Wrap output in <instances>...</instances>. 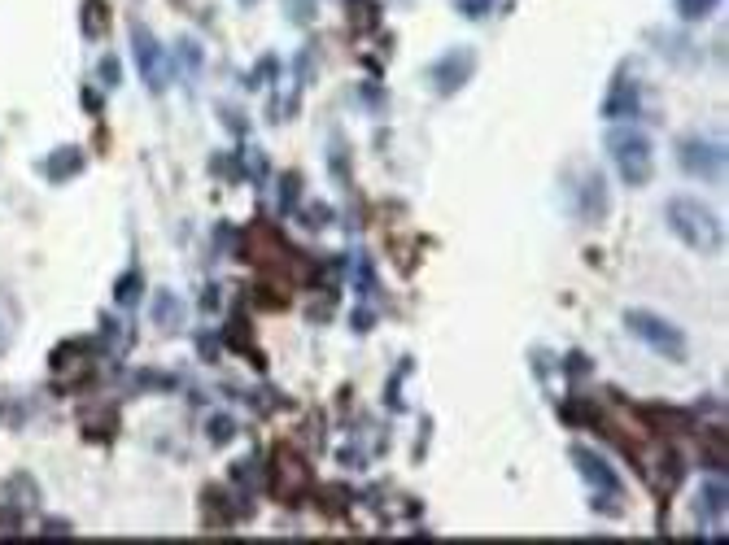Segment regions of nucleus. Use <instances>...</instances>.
I'll return each instance as SVG.
<instances>
[{
  "label": "nucleus",
  "instance_id": "f257e3e1",
  "mask_svg": "<svg viewBox=\"0 0 729 545\" xmlns=\"http://www.w3.org/2000/svg\"><path fill=\"white\" fill-rule=\"evenodd\" d=\"M664 223L686 249L695 253H716L725 245V227L712 214V205H703L699 197H668L664 205Z\"/></svg>",
  "mask_w": 729,
  "mask_h": 545
},
{
  "label": "nucleus",
  "instance_id": "f03ea898",
  "mask_svg": "<svg viewBox=\"0 0 729 545\" xmlns=\"http://www.w3.org/2000/svg\"><path fill=\"white\" fill-rule=\"evenodd\" d=\"M607 153H612L616 171L629 188H642L655 175V144H651V136H642L638 127H612L607 131Z\"/></svg>",
  "mask_w": 729,
  "mask_h": 545
},
{
  "label": "nucleus",
  "instance_id": "7ed1b4c3",
  "mask_svg": "<svg viewBox=\"0 0 729 545\" xmlns=\"http://www.w3.org/2000/svg\"><path fill=\"white\" fill-rule=\"evenodd\" d=\"M625 327L633 341H642L651 354H660L668 362H686V332L677 323H668L664 314H651V310H629L625 314Z\"/></svg>",
  "mask_w": 729,
  "mask_h": 545
},
{
  "label": "nucleus",
  "instance_id": "20e7f679",
  "mask_svg": "<svg viewBox=\"0 0 729 545\" xmlns=\"http://www.w3.org/2000/svg\"><path fill=\"white\" fill-rule=\"evenodd\" d=\"M677 166L695 179H725V144L712 136L677 140Z\"/></svg>",
  "mask_w": 729,
  "mask_h": 545
},
{
  "label": "nucleus",
  "instance_id": "39448f33",
  "mask_svg": "<svg viewBox=\"0 0 729 545\" xmlns=\"http://www.w3.org/2000/svg\"><path fill=\"white\" fill-rule=\"evenodd\" d=\"M131 53H136L140 79H145V88H149V92H166V88H171L175 66H171V57H166V48H162L158 40H153V35H149L145 27L131 31Z\"/></svg>",
  "mask_w": 729,
  "mask_h": 545
},
{
  "label": "nucleus",
  "instance_id": "423d86ee",
  "mask_svg": "<svg viewBox=\"0 0 729 545\" xmlns=\"http://www.w3.org/2000/svg\"><path fill=\"white\" fill-rule=\"evenodd\" d=\"M476 75V53L472 48H450V53H441L433 66H428V83H433L437 96H454L463 92Z\"/></svg>",
  "mask_w": 729,
  "mask_h": 545
},
{
  "label": "nucleus",
  "instance_id": "0eeeda50",
  "mask_svg": "<svg viewBox=\"0 0 729 545\" xmlns=\"http://www.w3.org/2000/svg\"><path fill=\"white\" fill-rule=\"evenodd\" d=\"M572 467L581 471V480L590 484L599 498H607V502H620V493H625V480H620V471L607 463L603 454H594V450H572Z\"/></svg>",
  "mask_w": 729,
  "mask_h": 545
},
{
  "label": "nucleus",
  "instance_id": "6e6552de",
  "mask_svg": "<svg viewBox=\"0 0 729 545\" xmlns=\"http://www.w3.org/2000/svg\"><path fill=\"white\" fill-rule=\"evenodd\" d=\"M568 192H572V214L585 218V223H599L603 210H607V184H603V175L599 171H585V175L572 179Z\"/></svg>",
  "mask_w": 729,
  "mask_h": 545
},
{
  "label": "nucleus",
  "instance_id": "1a4fd4ad",
  "mask_svg": "<svg viewBox=\"0 0 729 545\" xmlns=\"http://www.w3.org/2000/svg\"><path fill=\"white\" fill-rule=\"evenodd\" d=\"M603 114L607 118H638L642 114V83L633 79V70H620L612 92H607L603 101Z\"/></svg>",
  "mask_w": 729,
  "mask_h": 545
},
{
  "label": "nucleus",
  "instance_id": "9d476101",
  "mask_svg": "<svg viewBox=\"0 0 729 545\" xmlns=\"http://www.w3.org/2000/svg\"><path fill=\"white\" fill-rule=\"evenodd\" d=\"M695 506H699V515L708 519V524H721V519H725V476H721V480L712 476L708 484H703L699 498H695Z\"/></svg>",
  "mask_w": 729,
  "mask_h": 545
},
{
  "label": "nucleus",
  "instance_id": "9b49d317",
  "mask_svg": "<svg viewBox=\"0 0 729 545\" xmlns=\"http://www.w3.org/2000/svg\"><path fill=\"white\" fill-rule=\"evenodd\" d=\"M79 171H83V153L75 149V144H62V149L44 162V175L49 179H75Z\"/></svg>",
  "mask_w": 729,
  "mask_h": 545
},
{
  "label": "nucleus",
  "instance_id": "f8f14e48",
  "mask_svg": "<svg viewBox=\"0 0 729 545\" xmlns=\"http://www.w3.org/2000/svg\"><path fill=\"white\" fill-rule=\"evenodd\" d=\"M179 319H184V306H179L175 293H158V297H153V323H158L162 332H179Z\"/></svg>",
  "mask_w": 729,
  "mask_h": 545
},
{
  "label": "nucleus",
  "instance_id": "ddd939ff",
  "mask_svg": "<svg viewBox=\"0 0 729 545\" xmlns=\"http://www.w3.org/2000/svg\"><path fill=\"white\" fill-rule=\"evenodd\" d=\"M201 62H206V57H201V44L197 40H179V75L197 79L201 75Z\"/></svg>",
  "mask_w": 729,
  "mask_h": 545
},
{
  "label": "nucleus",
  "instance_id": "4468645a",
  "mask_svg": "<svg viewBox=\"0 0 729 545\" xmlns=\"http://www.w3.org/2000/svg\"><path fill=\"white\" fill-rule=\"evenodd\" d=\"M114 297H118V306H136L140 301V271H127L123 280H118V288H114Z\"/></svg>",
  "mask_w": 729,
  "mask_h": 545
},
{
  "label": "nucleus",
  "instance_id": "2eb2a0df",
  "mask_svg": "<svg viewBox=\"0 0 729 545\" xmlns=\"http://www.w3.org/2000/svg\"><path fill=\"white\" fill-rule=\"evenodd\" d=\"M716 5H721V0H677V14L686 18V22H703Z\"/></svg>",
  "mask_w": 729,
  "mask_h": 545
},
{
  "label": "nucleus",
  "instance_id": "dca6fc26",
  "mask_svg": "<svg viewBox=\"0 0 729 545\" xmlns=\"http://www.w3.org/2000/svg\"><path fill=\"white\" fill-rule=\"evenodd\" d=\"M454 5H459V14H463V18H485L489 9L498 5V0H454Z\"/></svg>",
  "mask_w": 729,
  "mask_h": 545
},
{
  "label": "nucleus",
  "instance_id": "f3484780",
  "mask_svg": "<svg viewBox=\"0 0 729 545\" xmlns=\"http://www.w3.org/2000/svg\"><path fill=\"white\" fill-rule=\"evenodd\" d=\"M101 83H105V88H114V83H118V62H114V57H105V62H101Z\"/></svg>",
  "mask_w": 729,
  "mask_h": 545
},
{
  "label": "nucleus",
  "instance_id": "a211bd4d",
  "mask_svg": "<svg viewBox=\"0 0 729 545\" xmlns=\"http://www.w3.org/2000/svg\"><path fill=\"white\" fill-rule=\"evenodd\" d=\"M227 432H236V428H227V419H214V428H210L214 441H227Z\"/></svg>",
  "mask_w": 729,
  "mask_h": 545
},
{
  "label": "nucleus",
  "instance_id": "6ab92c4d",
  "mask_svg": "<svg viewBox=\"0 0 729 545\" xmlns=\"http://www.w3.org/2000/svg\"><path fill=\"white\" fill-rule=\"evenodd\" d=\"M5 345H9V319L0 314V349H5Z\"/></svg>",
  "mask_w": 729,
  "mask_h": 545
},
{
  "label": "nucleus",
  "instance_id": "aec40b11",
  "mask_svg": "<svg viewBox=\"0 0 729 545\" xmlns=\"http://www.w3.org/2000/svg\"><path fill=\"white\" fill-rule=\"evenodd\" d=\"M241 5H245V9H254V5H258V0H241Z\"/></svg>",
  "mask_w": 729,
  "mask_h": 545
}]
</instances>
